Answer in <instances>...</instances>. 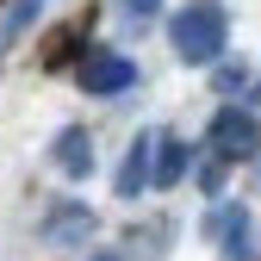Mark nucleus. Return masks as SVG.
I'll list each match as a JSON object with an SVG mask.
<instances>
[{
    "instance_id": "7ed1b4c3",
    "label": "nucleus",
    "mask_w": 261,
    "mask_h": 261,
    "mask_svg": "<svg viewBox=\"0 0 261 261\" xmlns=\"http://www.w3.org/2000/svg\"><path fill=\"white\" fill-rule=\"evenodd\" d=\"M81 87L87 93H124V87H137V62L130 56H118V50H87L81 56Z\"/></svg>"
},
{
    "instance_id": "1a4fd4ad",
    "label": "nucleus",
    "mask_w": 261,
    "mask_h": 261,
    "mask_svg": "<svg viewBox=\"0 0 261 261\" xmlns=\"http://www.w3.org/2000/svg\"><path fill=\"white\" fill-rule=\"evenodd\" d=\"M38 13H44V0H13V7L0 13V50H7V44H13V38H19V31L38 19Z\"/></svg>"
},
{
    "instance_id": "39448f33",
    "label": "nucleus",
    "mask_w": 261,
    "mask_h": 261,
    "mask_svg": "<svg viewBox=\"0 0 261 261\" xmlns=\"http://www.w3.org/2000/svg\"><path fill=\"white\" fill-rule=\"evenodd\" d=\"M212 230H218V243H224V261H255V224H249L243 205H224V212L212 218Z\"/></svg>"
},
{
    "instance_id": "9b49d317",
    "label": "nucleus",
    "mask_w": 261,
    "mask_h": 261,
    "mask_svg": "<svg viewBox=\"0 0 261 261\" xmlns=\"http://www.w3.org/2000/svg\"><path fill=\"white\" fill-rule=\"evenodd\" d=\"M155 7H162V0H124V19H137V25H149V19H155Z\"/></svg>"
},
{
    "instance_id": "9d476101",
    "label": "nucleus",
    "mask_w": 261,
    "mask_h": 261,
    "mask_svg": "<svg viewBox=\"0 0 261 261\" xmlns=\"http://www.w3.org/2000/svg\"><path fill=\"white\" fill-rule=\"evenodd\" d=\"M81 31H87V19H75V25H62L56 38H50V50H44V62H69V56H75V38H81Z\"/></svg>"
},
{
    "instance_id": "20e7f679",
    "label": "nucleus",
    "mask_w": 261,
    "mask_h": 261,
    "mask_svg": "<svg viewBox=\"0 0 261 261\" xmlns=\"http://www.w3.org/2000/svg\"><path fill=\"white\" fill-rule=\"evenodd\" d=\"M44 243H87L93 237V212L81 205V199H56L50 212H44Z\"/></svg>"
},
{
    "instance_id": "f257e3e1",
    "label": "nucleus",
    "mask_w": 261,
    "mask_h": 261,
    "mask_svg": "<svg viewBox=\"0 0 261 261\" xmlns=\"http://www.w3.org/2000/svg\"><path fill=\"white\" fill-rule=\"evenodd\" d=\"M174 38V56L187 62V69H212V62L224 56V44H230V13H224V0H187V7L174 13L168 25Z\"/></svg>"
},
{
    "instance_id": "f8f14e48",
    "label": "nucleus",
    "mask_w": 261,
    "mask_h": 261,
    "mask_svg": "<svg viewBox=\"0 0 261 261\" xmlns=\"http://www.w3.org/2000/svg\"><path fill=\"white\" fill-rule=\"evenodd\" d=\"M93 261H118V255H93Z\"/></svg>"
},
{
    "instance_id": "f03ea898",
    "label": "nucleus",
    "mask_w": 261,
    "mask_h": 261,
    "mask_svg": "<svg viewBox=\"0 0 261 261\" xmlns=\"http://www.w3.org/2000/svg\"><path fill=\"white\" fill-rule=\"evenodd\" d=\"M205 149H212L218 162H255V155H261V118H255V112H243V106L212 112Z\"/></svg>"
},
{
    "instance_id": "6e6552de",
    "label": "nucleus",
    "mask_w": 261,
    "mask_h": 261,
    "mask_svg": "<svg viewBox=\"0 0 261 261\" xmlns=\"http://www.w3.org/2000/svg\"><path fill=\"white\" fill-rule=\"evenodd\" d=\"M155 149H162V155H155V187H174V180L193 168V149H187L180 137H155Z\"/></svg>"
},
{
    "instance_id": "0eeeda50",
    "label": "nucleus",
    "mask_w": 261,
    "mask_h": 261,
    "mask_svg": "<svg viewBox=\"0 0 261 261\" xmlns=\"http://www.w3.org/2000/svg\"><path fill=\"white\" fill-rule=\"evenodd\" d=\"M149 137H137L130 143V155H124V168H118V199H137L143 187H155V162H149Z\"/></svg>"
},
{
    "instance_id": "423d86ee",
    "label": "nucleus",
    "mask_w": 261,
    "mask_h": 261,
    "mask_svg": "<svg viewBox=\"0 0 261 261\" xmlns=\"http://www.w3.org/2000/svg\"><path fill=\"white\" fill-rule=\"evenodd\" d=\"M56 168L69 174V180H87L93 174V137H87L81 124H62L56 130Z\"/></svg>"
}]
</instances>
